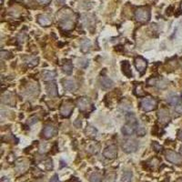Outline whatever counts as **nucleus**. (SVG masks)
Returning a JSON list of instances; mask_svg holds the SVG:
<instances>
[{
    "label": "nucleus",
    "instance_id": "9",
    "mask_svg": "<svg viewBox=\"0 0 182 182\" xmlns=\"http://www.w3.org/2000/svg\"><path fill=\"white\" fill-rule=\"evenodd\" d=\"M103 155L106 158L108 159H114L117 158L118 156V148L116 145H110L109 147H107L104 151H103Z\"/></svg>",
    "mask_w": 182,
    "mask_h": 182
},
{
    "label": "nucleus",
    "instance_id": "30",
    "mask_svg": "<svg viewBox=\"0 0 182 182\" xmlns=\"http://www.w3.org/2000/svg\"><path fill=\"white\" fill-rule=\"evenodd\" d=\"M102 179H103V177H102L101 173L96 171L91 174V176L89 178V182H101Z\"/></svg>",
    "mask_w": 182,
    "mask_h": 182
},
{
    "label": "nucleus",
    "instance_id": "35",
    "mask_svg": "<svg viewBox=\"0 0 182 182\" xmlns=\"http://www.w3.org/2000/svg\"><path fill=\"white\" fill-rule=\"evenodd\" d=\"M152 148H153V149H154L155 151H157V152H159V151H161L162 150V146H160L158 142H153V144H152Z\"/></svg>",
    "mask_w": 182,
    "mask_h": 182
},
{
    "label": "nucleus",
    "instance_id": "8",
    "mask_svg": "<svg viewBox=\"0 0 182 182\" xmlns=\"http://www.w3.org/2000/svg\"><path fill=\"white\" fill-rule=\"evenodd\" d=\"M134 64L137 70L140 73V75H143L148 68V61L142 56H136L134 60Z\"/></svg>",
    "mask_w": 182,
    "mask_h": 182
},
{
    "label": "nucleus",
    "instance_id": "23",
    "mask_svg": "<svg viewBox=\"0 0 182 182\" xmlns=\"http://www.w3.org/2000/svg\"><path fill=\"white\" fill-rule=\"evenodd\" d=\"M126 120L127 124H129V125H132V126H138V119H137L135 114H133V113H127Z\"/></svg>",
    "mask_w": 182,
    "mask_h": 182
},
{
    "label": "nucleus",
    "instance_id": "38",
    "mask_svg": "<svg viewBox=\"0 0 182 182\" xmlns=\"http://www.w3.org/2000/svg\"><path fill=\"white\" fill-rule=\"evenodd\" d=\"M38 2L41 4V5H48L50 2H51V0H38Z\"/></svg>",
    "mask_w": 182,
    "mask_h": 182
},
{
    "label": "nucleus",
    "instance_id": "21",
    "mask_svg": "<svg viewBox=\"0 0 182 182\" xmlns=\"http://www.w3.org/2000/svg\"><path fill=\"white\" fill-rule=\"evenodd\" d=\"M121 69H122V72L123 74L127 77V78H131L132 77V71H131V67L130 64L127 60H125L121 63Z\"/></svg>",
    "mask_w": 182,
    "mask_h": 182
},
{
    "label": "nucleus",
    "instance_id": "16",
    "mask_svg": "<svg viewBox=\"0 0 182 182\" xmlns=\"http://www.w3.org/2000/svg\"><path fill=\"white\" fill-rule=\"evenodd\" d=\"M63 86H64L65 89L69 91V92H75L78 89V84L76 83V81H74L72 79L64 80L63 81Z\"/></svg>",
    "mask_w": 182,
    "mask_h": 182
},
{
    "label": "nucleus",
    "instance_id": "1",
    "mask_svg": "<svg viewBox=\"0 0 182 182\" xmlns=\"http://www.w3.org/2000/svg\"><path fill=\"white\" fill-rule=\"evenodd\" d=\"M72 12L69 11H63L60 10L59 14H57V20L59 21V26L60 28H62L64 30L69 31L71 30L74 28L75 22L72 19Z\"/></svg>",
    "mask_w": 182,
    "mask_h": 182
},
{
    "label": "nucleus",
    "instance_id": "26",
    "mask_svg": "<svg viewBox=\"0 0 182 182\" xmlns=\"http://www.w3.org/2000/svg\"><path fill=\"white\" fill-rule=\"evenodd\" d=\"M99 149H100V146L97 142H93V143L89 144L88 147H87V151L93 155L98 153Z\"/></svg>",
    "mask_w": 182,
    "mask_h": 182
},
{
    "label": "nucleus",
    "instance_id": "19",
    "mask_svg": "<svg viewBox=\"0 0 182 182\" xmlns=\"http://www.w3.org/2000/svg\"><path fill=\"white\" fill-rule=\"evenodd\" d=\"M85 134L89 139H95L98 135V129L95 127L91 125H87L85 128Z\"/></svg>",
    "mask_w": 182,
    "mask_h": 182
},
{
    "label": "nucleus",
    "instance_id": "20",
    "mask_svg": "<svg viewBox=\"0 0 182 182\" xmlns=\"http://www.w3.org/2000/svg\"><path fill=\"white\" fill-rule=\"evenodd\" d=\"M38 22L42 26V27H48L52 24L51 18L47 16V15H39L38 16Z\"/></svg>",
    "mask_w": 182,
    "mask_h": 182
},
{
    "label": "nucleus",
    "instance_id": "36",
    "mask_svg": "<svg viewBox=\"0 0 182 182\" xmlns=\"http://www.w3.org/2000/svg\"><path fill=\"white\" fill-rule=\"evenodd\" d=\"M38 120V118H36V117H32V118H30L29 119H28V124L29 126H31V125H33V124H35V123H37Z\"/></svg>",
    "mask_w": 182,
    "mask_h": 182
},
{
    "label": "nucleus",
    "instance_id": "37",
    "mask_svg": "<svg viewBox=\"0 0 182 182\" xmlns=\"http://www.w3.org/2000/svg\"><path fill=\"white\" fill-rule=\"evenodd\" d=\"M50 182H59V180H58V176L55 174L52 178H51V180H50Z\"/></svg>",
    "mask_w": 182,
    "mask_h": 182
},
{
    "label": "nucleus",
    "instance_id": "13",
    "mask_svg": "<svg viewBox=\"0 0 182 182\" xmlns=\"http://www.w3.org/2000/svg\"><path fill=\"white\" fill-rule=\"evenodd\" d=\"M168 103L169 105H171V106L178 107L179 105H180L182 103V95H180V94H172V95L168 96Z\"/></svg>",
    "mask_w": 182,
    "mask_h": 182
},
{
    "label": "nucleus",
    "instance_id": "11",
    "mask_svg": "<svg viewBox=\"0 0 182 182\" xmlns=\"http://www.w3.org/2000/svg\"><path fill=\"white\" fill-rule=\"evenodd\" d=\"M158 120L161 124H168L170 121V115L169 111L167 109L162 108L158 113Z\"/></svg>",
    "mask_w": 182,
    "mask_h": 182
},
{
    "label": "nucleus",
    "instance_id": "6",
    "mask_svg": "<svg viewBox=\"0 0 182 182\" xmlns=\"http://www.w3.org/2000/svg\"><path fill=\"white\" fill-rule=\"evenodd\" d=\"M139 148V142L133 139L126 140L122 144V149L126 153H133Z\"/></svg>",
    "mask_w": 182,
    "mask_h": 182
},
{
    "label": "nucleus",
    "instance_id": "39",
    "mask_svg": "<svg viewBox=\"0 0 182 182\" xmlns=\"http://www.w3.org/2000/svg\"><path fill=\"white\" fill-rule=\"evenodd\" d=\"M178 138H179V140H182V128L179 131V133H178Z\"/></svg>",
    "mask_w": 182,
    "mask_h": 182
},
{
    "label": "nucleus",
    "instance_id": "33",
    "mask_svg": "<svg viewBox=\"0 0 182 182\" xmlns=\"http://www.w3.org/2000/svg\"><path fill=\"white\" fill-rule=\"evenodd\" d=\"M78 66H79L80 68L86 69V68L88 66V60L86 59V58H81V59H79V61H78Z\"/></svg>",
    "mask_w": 182,
    "mask_h": 182
},
{
    "label": "nucleus",
    "instance_id": "29",
    "mask_svg": "<svg viewBox=\"0 0 182 182\" xmlns=\"http://www.w3.org/2000/svg\"><path fill=\"white\" fill-rule=\"evenodd\" d=\"M134 94L137 97H139V98H141V97H144L145 96V92H144L142 84L135 85V87H134Z\"/></svg>",
    "mask_w": 182,
    "mask_h": 182
},
{
    "label": "nucleus",
    "instance_id": "4",
    "mask_svg": "<svg viewBox=\"0 0 182 182\" xmlns=\"http://www.w3.org/2000/svg\"><path fill=\"white\" fill-rule=\"evenodd\" d=\"M157 106H158V101L153 98H145L140 102L141 109L146 112L155 110L157 109Z\"/></svg>",
    "mask_w": 182,
    "mask_h": 182
},
{
    "label": "nucleus",
    "instance_id": "5",
    "mask_svg": "<svg viewBox=\"0 0 182 182\" xmlns=\"http://www.w3.org/2000/svg\"><path fill=\"white\" fill-rule=\"evenodd\" d=\"M135 18L140 23H146L150 18V11L149 8L140 7L135 12Z\"/></svg>",
    "mask_w": 182,
    "mask_h": 182
},
{
    "label": "nucleus",
    "instance_id": "17",
    "mask_svg": "<svg viewBox=\"0 0 182 182\" xmlns=\"http://www.w3.org/2000/svg\"><path fill=\"white\" fill-rule=\"evenodd\" d=\"M56 73L55 71H50V70H45L42 73V78L46 82H52L56 78Z\"/></svg>",
    "mask_w": 182,
    "mask_h": 182
},
{
    "label": "nucleus",
    "instance_id": "18",
    "mask_svg": "<svg viewBox=\"0 0 182 182\" xmlns=\"http://www.w3.org/2000/svg\"><path fill=\"white\" fill-rule=\"evenodd\" d=\"M100 84H101V87L105 89H109L111 88L113 86H114V82L111 78L106 77V76H102L100 78Z\"/></svg>",
    "mask_w": 182,
    "mask_h": 182
},
{
    "label": "nucleus",
    "instance_id": "7",
    "mask_svg": "<svg viewBox=\"0 0 182 182\" xmlns=\"http://www.w3.org/2000/svg\"><path fill=\"white\" fill-rule=\"evenodd\" d=\"M166 159L176 165H180L182 164V156L173 150H167L165 152Z\"/></svg>",
    "mask_w": 182,
    "mask_h": 182
},
{
    "label": "nucleus",
    "instance_id": "22",
    "mask_svg": "<svg viewBox=\"0 0 182 182\" xmlns=\"http://www.w3.org/2000/svg\"><path fill=\"white\" fill-rule=\"evenodd\" d=\"M121 131H122L123 135H125V136H131L136 132V127H135V126L127 124L125 126H123Z\"/></svg>",
    "mask_w": 182,
    "mask_h": 182
},
{
    "label": "nucleus",
    "instance_id": "14",
    "mask_svg": "<svg viewBox=\"0 0 182 182\" xmlns=\"http://www.w3.org/2000/svg\"><path fill=\"white\" fill-rule=\"evenodd\" d=\"M46 89H47V92L48 94V96L52 97V98H56L58 95V92H57V87L56 85L52 81V82H48L47 86H46Z\"/></svg>",
    "mask_w": 182,
    "mask_h": 182
},
{
    "label": "nucleus",
    "instance_id": "27",
    "mask_svg": "<svg viewBox=\"0 0 182 182\" xmlns=\"http://www.w3.org/2000/svg\"><path fill=\"white\" fill-rule=\"evenodd\" d=\"M80 48L82 50V52L87 53L90 50L91 48V42L89 39H83L80 43Z\"/></svg>",
    "mask_w": 182,
    "mask_h": 182
},
{
    "label": "nucleus",
    "instance_id": "25",
    "mask_svg": "<svg viewBox=\"0 0 182 182\" xmlns=\"http://www.w3.org/2000/svg\"><path fill=\"white\" fill-rule=\"evenodd\" d=\"M2 100H3V102L6 103L7 105H14L15 103H16L14 97H13V95H12L11 93H7V94L3 95Z\"/></svg>",
    "mask_w": 182,
    "mask_h": 182
},
{
    "label": "nucleus",
    "instance_id": "3",
    "mask_svg": "<svg viewBox=\"0 0 182 182\" xmlns=\"http://www.w3.org/2000/svg\"><path fill=\"white\" fill-rule=\"evenodd\" d=\"M147 84L153 86L158 89H165L168 87V82L162 77H151L147 80Z\"/></svg>",
    "mask_w": 182,
    "mask_h": 182
},
{
    "label": "nucleus",
    "instance_id": "41",
    "mask_svg": "<svg viewBox=\"0 0 182 182\" xmlns=\"http://www.w3.org/2000/svg\"><path fill=\"white\" fill-rule=\"evenodd\" d=\"M180 9L182 10V3H181V5H180Z\"/></svg>",
    "mask_w": 182,
    "mask_h": 182
},
{
    "label": "nucleus",
    "instance_id": "40",
    "mask_svg": "<svg viewBox=\"0 0 182 182\" xmlns=\"http://www.w3.org/2000/svg\"><path fill=\"white\" fill-rule=\"evenodd\" d=\"M180 153H181V154H182V146H181V147H180Z\"/></svg>",
    "mask_w": 182,
    "mask_h": 182
},
{
    "label": "nucleus",
    "instance_id": "15",
    "mask_svg": "<svg viewBox=\"0 0 182 182\" xmlns=\"http://www.w3.org/2000/svg\"><path fill=\"white\" fill-rule=\"evenodd\" d=\"M24 62L28 68H34L38 66L39 62V58L37 56H27L24 57Z\"/></svg>",
    "mask_w": 182,
    "mask_h": 182
},
{
    "label": "nucleus",
    "instance_id": "34",
    "mask_svg": "<svg viewBox=\"0 0 182 182\" xmlns=\"http://www.w3.org/2000/svg\"><path fill=\"white\" fill-rule=\"evenodd\" d=\"M158 164H159V159H158V158H156L150 159V160L149 161V165L153 168H156Z\"/></svg>",
    "mask_w": 182,
    "mask_h": 182
},
{
    "label": "nucleus",
    "instance_id": "2",
    "mask_svg": "<svg viewBox=\"0 0 182 182\" xmlns=\"http://www.w3.org/2000/svg\"><path fill=\"white\" fill-rule=\"evenodd\" d=\"M77 106L79 109V111L82 113H90L94 109V106L92 101L90 100V98H87V97H82L79 98L77 100Z\"/></svg>",
    "mask_w": 182,
    "mask_h": 182
},
{
    "label": "nucleus",
    "instance_id": "12",
    "mask_svg": "<svg viewBox=\"0 0 182 182\" xmlns=\"http://www.w3.org/2000/svg\"><path fill=\"white\" fill-rule=\"evenodd\" d=\"M56 134V128L54 126L51 125H47L44 127L42 131L43 138H45L46 140H49L51 138H53Z\"/></svg>",
    "mask_w": 182,
    "mask_h": 182
},
{
    "label": "nucleus",
    "instance_id": "24",
    "mask_svg": "<svg viewBox=\"0 0 182 182\" xmlns=\"http://www.w3.org/2000/svg\"><path fill=\"white\" fill-rule=\"evenodd\" d=\"M62 69L63 72L70 75L72 73V70H73V64L70 60H65L64 63H63V66H62Z\"/></svg>",
    "mask_w": 182,
    "mask_h": 182
},
{
    "label": "nucleus",
    "instance_id": "28",
    "mask_svg": "<svg viewBox=\"0 0 182 182\" xmlns=\"http://www.w3.org/2000/svg\"><path fill=\"white\" fill-rule=\"evenodd\" d=\"M133 173L130 170H125L121 177V182H132Z\"/></svg>",
    "mask_w": 182,
    "mask_h": 182
},
{
    "label": "nucleus",
    "instance_id": "31",
    "mask_svg": "<svg viewBox=\"0 0 182 182\" xmlns=\"http://www.w3.org/2000/svg\"><path fill=\"white\" fill-rule=\"evenodd\" d=\"M136 133L138 134V136H140V137H143V136H145V135H146L147 130H146V128H145L143 126H141V125H138V126L136 127Z\"/></svg>",
    "mask_w": 182,
    "mask_h": 182
},
{
    "label": "nucleus",
    "instance_id": "10",
    "mask_svg": "<svg viewBox=\"0 0 182 182\" xmlns=\"http://www.w3.org/2000/svg\"><path fill=\"white\" fill-rule=\"evenodd\" d=\"M74 109V106L73 104L69 102V101H67L65 102L61 108H60V114L63 118H69L71 116V113Z\"/></svg>",
    "mask_w": 182,
    "mask_h": 182
},
{
    "label": "nucleus",
    "instance_id": "32",
    "mask_svg": "<svg viewBox=\"0 0 182 182\" xmlns=\"http://www.w3.org/2000/svg\"><path fill=\"white\" fill-rule=\"evenodd\" d=\"M0 56L2 59H9L10 57H12V55L10 52L8 51H5V50H2L1 53H0Z\"/></svg>",
    "mask_w": 182,
    "mask_h": 182
}]
</instances>
